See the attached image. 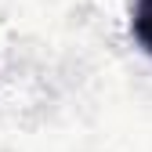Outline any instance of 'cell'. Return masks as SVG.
<instances>
[{
	"label": "cell",
	"mask_w": 152,
	"mask_h": 152,
	"mask_svg": "<svg viewBox=\"0 0 152 152\" xmlns=\"http://www.w3.org/2000/svg\"><path fill=\"white\" fill-rule=\"evenodd\" d=\"M130 29H134V40L145 47V54H152V0H134Z\"/></svg>",
	"instance_id": "6da1fadb"
}]
</instances>
